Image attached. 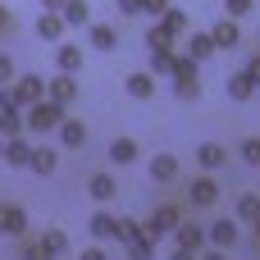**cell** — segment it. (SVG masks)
<instances>
[{
  "instance_id": "6da1fadb",
  "label": "cell",
  "mask_w": 260,
  "mask_h": 260,
  "mask_svg": "<svg viewBox=\"0 0 260 260\" xmlns=\"http://www.w3.org/2000/svg\"><path fill=\"white\" fill-rule=\"evenodd\" d=\"M64 110H69V105H59V101H50V96L37 101V105H27V133H50V128L59 133V123L69 119Z\"/></svg>"
},
{
  "instance_id": "7a4b0ae2",
  "label": "cell",
  "mask_w": 260,
  "mask_h": 260,
  "mask_svg": "<svg viewBox=\"0 0 260 260\" xmlns=\"http://www.w3.org/2000/svg\"><path fill=\"white\" fill-rule=\"evenodd\" d=\"M197 59L192 55H178V64H174V96L178 101H197L201 96V78H197Z\"/></svg>"
},
{
  "instance_id": "3957f363",
  "label": "cell",
  "mask_w": 260,
  "mask_h": 260,
  "mask_svg": "<svg viewBox=\"0 0 260 260\" xmlns=\"http://www.w3.org/2000/svg\"><path fill=\"white\" fill-rule=\"evenodd\" d=\"M46 82L50 78H37V73H23V78H14L9 87H14V101L27 110V105H37V101H46Z\"/></svg>"
},
{
  "instance_id": "277c9868",
  "label": "cell",
  "mask_w": 260,
  "mask_h": 260,
  "mask_svg": "<svg viewBox=\"0 0 260 260\" xmlns=\"http://www.w3.org/2000/svg\"><path fill=\"white\" fill-rule=\"evenodd\" d=\"M178 224H183V215H178V206H160L151 219H146V238L151 242H160V238H169V233H178Z\"/></svg>"
},
{
  "instance_id": "5b68a950",
  "label": "cell",
  "mask_w": 260,
  "mask_h": 260,
  "mask_svg": "<svg viewBox=\"0 0 260 260\" xmlns=\"http://www.w3.org/2000/svg\"><path fill=\"white\" fill-rule=\"evenodd\" d=\"M155 32L160 37H169V41H187V32H192V23H187V14L174 5V9H165L160 18H155Z\"/></svg>"
},
{
  "instance_id": "8992f818",
  "label": "cell",
  "mask_w": 260,
  "mask_h": 260,
  "mask_svg": "<svg viewBox=\"0 0 260 260\" xmlns=\"http://www.w3.org/2000/svg\"><path fill=\"white\" fill-rule=\"evenodd\" d=\"M119 215H110V210H96L91 219H87V233L96 238V242H110V238H119Z\"/></svg>"
},
{
  "instance_id": "52a82bcc",
  "label": "cell",
  "mask_w": 260,
  "mask_h": 260,
  "mask_svg": "<svg viewBox=\"0 0 260 260\" xmlns=\"http://www.w3.org/2000/svg\"><path fill=\"white\" fill-rule=\"evenodd\" d=\"M0 233H5V238H27V215H23V206H5V201H0Z\"/></svg>"
},
{
  "instance_id": "ba28073f",
  "label": "cell",
  "mask_w": 260,
  "mask_h": 260,
  "mask_svg": "<svg viewBox=\"0 0 260 260\" xmlns=\"http://www.w3.org/2000/svg\"><path fill=\"white\" fill-rule=\"evenodd\" d=\"M46 96H50V101H59V105H73V101H78V78H73V73L50 78V82H46Z\"/></svg>"
},
{
  "instance_id": "9c48e42d",
  "label": "cell",
  "mask_w": 260,
  "mask_h": 260,
  "mask_svg": "<svg viewBox=\"0 0 260 260\" xmlns=\"http://www.w3.org/2000/svg\"><path fill=\"white\" fill-rule=\"evenodd\" d=\"M87 197H91L96 206H110V201L119 197V183H114L110 174H91V178H87Z\"/></svg>"
},
{
  "instance_id": "30bf717a",
  "label": "cell",
  "mask_w": 260,
  "mask_h": 260,
  "mask_svg": "<svg viewBox=\"0 0 260 260\" xmlns=\"http://www.w3.org/2000/svg\"><path fill=\"white\" fill-rule=\"evenodd\" d=\"M187 201H192V206H215V201H219V183H215L210 174L192 178V187H187Z\"/></svg>"
},
{
  "instance_id": "8fae6325",
  "label": "cell",
  "mask_w": 260,
  "mask_h": 260,
  "mask_svg": "<svg viewBox=\"0 0 260 260\" xmlns=\"http://www.w3.org/2000/svg\"><path fill=\"white\" fill-rule=\"evenodd\" d=\"M174 242H178L183 251H197V256H201V251H206V242H210V233H206L201 224H178Z\"/></svg>"
},
{
  "instance_id": "7c38bea8",
  "label": "cell",
  "mask_w": 260,
  "mask_h": 260,
  "mask_svg": "<svg viewBox=\"0 0 260 260\" xmlns=\"http://www.w3.org/2000/svg\"><path fill=\"white\" fill-rule=\"evenodd\" d=\"M37 247H41L46 260H59V256H69V233H64V229H46V233L37 238Z\"/></svg>"
},
{
  "instance_id": "4fadbf2b",
  "label": "cell",
  "mask_w": 260,
  "mask_h": 260,
  "mask_svg": "<svg viewBox=\"0 0 260 260\" xmlns=\"http://www.w3.org/2000/svg\"><path fill=\"white\" fill-rule=\"evenodd\" d=\"M123 87H128V96H133V101H151V96H155V73H151V69L128 73V78H123Z\"/></svg>"
},
{
  "instance_id": "5bb4252c",
  "label": "cell",
  "mask_w": 260,
  "mask_h": 260,
  "mask_svg": "<svg viewBox=\"0 0 260 260\" xmlns=\"http://www.w3.org/2000/svg\"><path fill=\"white\" fill-rule=\"evenodd\" d=\"M23 128H27V110H23V105L0 110V137H5V142H9V137H23Z\"/></svg>"
},
{
  "instance_id": "9a60e30c",
  "label": "cell",
  "mask_w": 260,
  "mask_h": 260,
  "mask_svg": "<svg viewBox=\"0 0 260 260\" xmlns=\"http://www.w3.org/2000/svg\"><path fill=\"white\" fill-rule=\"evenodd\" d=\"M64 27H69V23H64V14H59V9H46V14L37 18V37H41V41H59V37H64Z\"/></svg>"
},
{
  "instance_id": "2e32d148",
  "label": "cell",
  "mask_w": 260,
  "mask_h": 260,
  "mask_svg": "<svg viewBox=\"0 0 260 260\" xmlns=\"http://www.w3.org/2000/svg\"><path fill=\"white\" fill-rule=\"evenodd\" d=\"M210 37H215V46H219V50H233V46L242 41V32H238V18H229V14H224V18L210 27Z\"/></svg>"
},
{
  "instance_id": "e0dca14e",
  "label": "cell",
  "mask_w": 260,
  "mask_h": 260,
  "mask_svg": "<svg viewBox=\"0 0 260 260\" xmlns=\"http://www.w3.org/2000/svg\"><path fill=\"white\" fill-rule=\"evenodd\" d=\"M146 50H151V73H169V78H174V64H178L174 46H169V41H160V46H146Z\"/></svg>"
},
{
  "instance_id": "ac0fdd59",
  "label": "cell",
  "mask_w": 260,
  "mask_h": 260,
  "mask_svg": "<svg viewBox=\"0 0 260 260\" xmlns=\"http://www.w3.org/2000/svg\"><path fill=\"white\" fill-rule=\"evenodd\" d=\"M59 142H64V146H69V151H78V146H87V123H82V119H73V114H69V119H64V123H59Z\"/></svg>"
},
{
  "instance_id": "d6986e66",
  "label": "cell",
  "mask_w": 260,
  "mask_h": 260,
  "mask_svg": "<svg viewBox=\"0 0 260 260\" xmlns=\"http://www.w3.org/2000/svg\"><path fill=\"white\" fill-rule=\"evenodd\" d=\"M32 151H37V146H27L23 137H9V142H5V160H9V169H27V165H32Z\"/></svg>"
},
{
  "instance_id": "ffe728a7",
  "label": "cell",
  "mask_w": 260,
  "mask_h": 260,
  "mask_svg": "<svg viewBox=\"0 0 260 260\" xmlns=\"http://www.w3.org/2000/svg\"><path fill=\"white\" fill-rule=\"evenodd\" d=\"M197 165H201V169H219V165H229V146H219V142H201V146H197Z\"/></svg>"
},
{
  "instance_id": "44dd1931",
  "label": "cell",
  "mask_w": 260,
  "mask_h": 260,
  "mask_svg": "<svg viewBox=\"0 0 260 260\" xmlns=\"http://www.w3.org/2000/svg\"><path fill=\"white\" fill-rule=\"evenodd\" d=\"M206 233H210V247H219V251H229V247L238 242V224H233V219H215Z\"/></svg>"
},
{
  "instance_id": "7402d4cb",
  "label": "cell",
  "mask_w": 260,
  "mask_h": 260,
  "mask_svg": "<svg viewBox=\"0 0 260 260\" xmlns=\"http://www.w3.org/2000/svg\"><path fill=\"white\" fill-rule=\"evenodd\" d=\"M59 14H64L69 27H87V23H91V5H87V0H64Z\"/></svg>"
},
{
  "instance_id": "603a6c76",
  "label": "cell",
  "mask_w": 260,
  "mask_h": 260,
  "mask_svg": "<svg viewBox=\"0 0 260 260\" xmlns=\"http://www.w3.org/2000/svg\"><path fill=\"white\" fill-rule=\"evenodd\" d=\"M215 50H219V46H215V37H210V32H187V55H192L197 64H201V59H210Z\"/></svg>"
},
{
  "instance_id": "cb8c5ba5",
  "label": "cell",
  "mask_w": 260,
  "mask_h": 260,
  "mask_svg": "<svg viewBox=\"0 0 260 260\" xmlns=\"http://www.w3.org/2000/svg\"><path fill=\"white\" fill-rule=\"evenodd\" d=\"M87 41H91L96 50H114V46H119V32H114L110 23H91V27H87Z\"/></svg>"
},
{
  "instance_id": "d4e9b609",
  "label": "cell",
  "mask_w": 260,
  "mask_h": 260,
  "mask_svg": "<svg viewBox=\"0 0 260 260\" xmlns=\"http://www.w3.org/2000/svg\"><path fill=\"white\" fill-rule=\"evenodd\" d=\"M55 64H59V73H78V69H82V46L64 41V46L55 50Z\"/></svg>"
},
{
  "instance_id": "484cf974",
  "label": "cell",
  "mask_w": 260,
  "mask_h": 260,
  "mask_svg": "<svg viewBox=\"0 0 260 260\" xmlns=\"http://www.w3.org/2000/svg\"><path fill=\"white\" fill-rule=\"evenodd\" d=\"M151 178H155V183H174V178H178V160H174L169 151H160V155L151 160Z\"/></svg>"
},
{
  "instance_id": "4316f807",
  "label": "cell",
  "mask_w": 260,
  "mask_h": 260,
  "mask_svg": "<svg viewBox=\"0 0 260 260\" xmlns=\"http://www.w3.org/2000/svg\"><path fill=\"white\" fill-rule=\"evenodd\" d=\"M251 91H256V78H251L247 69L229 78V96H233V101H251Z\"/></svg>"
},
{
  "instance_id": "83f0119b",
  "label": "cell",
  "mask_w": 260,
  "mask_h": 260,
  "mask_svg": "<svg viewBox=\"0 0 260 260\" xmlns=\"http://www.w3.org/2000/svg\"><path fill=\"white\" fill-rule=\"evenodd\" d=\"M110 160H114V165H133V160H137V142H133V137H114V142H110Z\"/></svg>"
},
{
  "instance_id": "f1b7e54d",
  "label": "cell",
  "mask_w": 260,
  "mask_h": 260,
  "mask_svg": "<svg viewBox=\"0 0 260 260\" xmlns=\"http://www.w3.org/2000/svg\"><path fill=\"white\" fill-rule=\"evenodd\" d=\"M55 165H59V155H55L50 146H37V151H32V165H27V169L46 178V174H55Z\"/></svg>"
},
{
  "instance_id": "f546056e",
  "label": "cell",
  "mask_w": 260,
  "mask_h": 260,
  "mask_svg": "<svg viewBox=\"0 0 260 260\" xmlns=\"http://www.w3.org/2000/svg\"><path fill=\"white\" fill-rule=\"evenodd\" d=\"M233 210H238V219H247V224H256V219H260V192H242Z\"/></svg>"
},
{
  "instance_id": "4dcf8cb0",
  "label": "cell",
  "mask_w": 260,
  "mask_h": 260,
  "mask_svg": "<svg viewBox=\"0 0 260 260\" xmlns=\"http://www.w3.org/2000/svg\"><path fill=\"white\" fill-rule=\"evenodd\" d=\"M142 238H146V224H137V219L119 224V242H142Z\"/></svg>"
},
{
  "instance_id": "1f68e13d",
  "label": "cell",
  "mask_w": 260,
  "mask_h": 260,
  "mask_svg": "<svg viewBox=\"0 0 260 260\" xmlns=\"http://www.w3.org/2000/svg\"><path fill=\"white\" fill-rule=\"evenodd\" d=\"M151 251H155V242H151V238H142V242H128V260H151Z\"/></svg>"
},
{
  "instance_id": "d6a6232c",
  "label": "cell",
  "mask_w": 260,
  "mask_h": 260,
  "mask_svg": "<svg viewBox=\"0 0 260 260\" xmlns=\"http://www.w3.org/2000/svg\"><path fill=\"white\" fill-rule=\"evenodd\" d=\"M238 151H242V160H247V165H256V169H260V137H247Z\"/></svg>"
},
{
  "instance_id": "836d02e7",
  "label": "cell",
  "mask_w": 260,
  "mask_h": 260,
  "mask_svg": "<svg viewBox=\"0 0 260 260\" xmlns=\"http://www.w3.org/2000/svg\"><path fill=\"white\" fill-rule=\"evenodd\" d=\"M256 9V0H224V14L229 18H242V14H251Z\"/></svg>"
},
{
  "instance_id": "e575fe53",
  "label": "cell",
  "mask_w": 260,
  "mask_h": 260,
  "mask_svg": "<svg viewBox=\"0 0 260 260\" xmlns=\"http://www.w3.org/2000/svg\"><path fill=\"white\" fill-rule=\"evenodd\" d=\"M14 78H18V73H14V59H9V55L0 50V87H9Z\"/></svg>"
},
{
  "instance_id": "d590c367",
  "label": "cell",
  "mask_w": 260,
  "mask_h": 260,
  "mask_svg": "<svg viewBox=\"0 0 260 260\" xmlns=\"http://www.w3.org/2000/svg\"><path fill=\"white\" fill-rule=\"evenodd\" d=\"M142 9H146V14H155V18H160V14H165V9H174V0H142Z\"/></svg>"
},
{
  "instance_id": "8d00e7d4",
  "label": "cell",
  "mask_w": 260,
  "mask_h": 260,
  "mask_svg": "<svg viewBox=\"0 0 260 260\" xmlns=\"http://www.w3.org/2000/svg\"><path fill=\"white\" fill-rule=\"evenodd\" d=\"M14 32V14H9V5H0V37H9Z\"/></svg>"
},
{
  "instance_id": "74e56055",
  "label": "cell",
  "mask_w": 260,
  "mask_h": 260,
  "mask_svg": "<svg viewBox=\"0 0 260 260\" xmlns=\"http://www.w3.org/2000/svg\"><path fill=\"white\" fill-rule=\"evenodd\" d=\"M78 260H110V256H105L101 247H87V251H82V256H78Z\"/></svg>"
},
{
  "instance_id": "f35d334b",
  "label": "cell",
  "mask_w": 260,
  "mask_h": 260,
  "mask_svg": "<svg viewBox=\"0 0 260 260\" xmlns=\"http://www.w3.org/2000/svg\"><path fill=\"white\" fill-rule=\"evenodd\" d=\"M197 260H229V251H219V247H210V251H201Z\"/></svg>"
},
{
  "instance_id": "ab89813d",
  "label": "cell",
  "mask_w": 260,
  "mask_h": 260,
  "mask_svg": "<svg viewBox=\"0 0 260 260\" xmlns=\"http://www.w3.org/2000/svg\"><path fill=\"white\" fill-rule=\"evenodd\" d=\"M119 9L123 14H142V0H119Z\"/></svg>"
},
{
  "instance_id": "60d3db41",
  "label": "cell",
  "mask_w": 260,
  "mask_h": 260,
  "mask_svg": "<svg viewBox=\"0 0 260 260\" xmlns=\"http://www.w3.org/2000/svg\"><path fill=\"white\" fill-rule=\"evenodd\" d=\"M247 73L256 78V87H260V55H256V59H251V64H247Z\"/></svg>"
},
{
  "instance_id": "b9f144b4",
  "label": "cell",
  "mask_w": 260,
  "mask_h": 260,
  "mask_svg": "<svg viewBox=\"0 0 260 260\" xmlns=\"http://www.w3.org/2000/svg\"><path fill=\"white\" fill-rule=\"evenodd\" d=\"M169 260H197V251H183V247H178V251H174Z\"/></svg>"
},
{
  "instance_id": "7bdbcfd3",
  "label": "cell",
  "mask_w": 260,
  "mask_h": 260,
  "mask_svg": "<svg viewBox=\"0 0 260 260\" xmlns=\"http://www.w3.org/2000/svg\"><path fill=\"white\" fill-rule=\"evenodd\" d=\"M41 5H46V9H59V5H64V0H41Z\"/></svg>"
},
{
  "instance_id": "ee69618b",
  "label": "cell",
  "mask_w": 260,
  "mask_h": 260,
  "mask_svg": "<svg viewBox=\"0 0 260 260\" xmlns=\"http://www.w3.org/2000/svg\"><path fill=\"white\" fill-rule=\"evenodd\" d=\"M251 233H256V242H260V219H256V224H251Z\"/></svg>"
},
{
  "instance_id": "f6af8a7d",
  "label": "cell",
  "mask_w": 260,
  "mask_h": 260,
  "mask_svg": "<svg viewBox=\"0 0 260 260\" xmlns=\"http://www.w3.org/2000/svg\"><path fill=\"white\" fill-rule=\"evenodd\" d=\"M0 160H5V137H0Z\"/></svg>"
},
{
  "instance_id": "bcb514c9",
  "label": "cell",
  "mask_w": 260,
  "mask_h": 260,
  "mask_svg": "<svg viewBox=\"0 0 260 260\" xmlns=\"http://www.w3.org/2000/svg\"><path fill=\"white\" fill-rule=\"evenodd\" d=\"M18 260H27V256H18Z\"/></svg>"
}]
</instances>
